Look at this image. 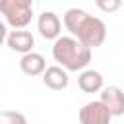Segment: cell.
<instances>
[{
    "mask_svg": "<svg viewBox=\"0 0 124 124\" xmlns=\"http://www.w3.org/2000/svg\"><path fill=\"white\" fill-rule=\"evenodd\" d=\"M64 25L76 39H79L89 48L101 46L105 43V39H107V25H105V21L99 19V17L89 16L85 10H79V8L66 10Z\"/></svg>",
    "mask_w": 124,
    "mask_h": 124,
    "instance_id": "cell-1",
    "label": "cell"
},
{
    "mask_svg": "<svg viewBox=\"0 0 124 124\" xmlns=\"http://www.w3.org/2000/svg\"><path fill=\"white\" fill-rule=\"evenodd\" d=\"M52 58L68 72H81L91 62V48L74 35L58 37L52 45Z\"/></svg>",
    "mask_w": 124,
    "mask_h": 124,
    "instance_id": "cell-2",
    "label": "cell"
},
{
    "mask_svg": "<svg viewBox=\"0 0 124 124\" xmlns=\"http://www.w3.org/2000/svg\"><path fill=\"white\" fill-rule=\"evenodd\" d=\"M0 12L14 29H25L33 17V0H0Z\"/></svg>",
    "mask_w": 124,
    "mask_h": 124,
    "instance_id": "cell-3",
    "label": "cell"
},
{
    "mask_svg": "<svg viewBox=\"0 0 124 124\" xmlns=\"http://www.w3.org/2000/svg\"><path fill=\"white\" fill-rule=\"evenodd\" d=\"M79 124H110L112 112L108 107L99 99V101H89L79 108Z\"/></svg>",
    "mask_w": 124,
    "mask_h": 124,
    "instance_id": "cell-4",
    "label": "cell"
},
{
    "mask_svg": "<svg viewBox=\"0 0 124 124\" xmlns=\"http://www.w3.org/2000/svg\"><path fill=\"white\" fill-rule=\"evenodd\" d=\"M37 29L41 33L43 39L46 41H56L60 37V29H62V21L54 12H43L37 19Z\"/></svg>",
    "mask_w": 124,
    "mask_h": 124,
    "instance_id": "cell-5",
    "label": "cell"
},
{
    "mask_svg": "<svg viewBox=\"0 0 124 124\" xmlns=\"http://www.w3.org/2000/svg\"><path fill=\"white\" fill-rule=\"evenodd\" d=\"M6 45L14 50V52H21V54H27L33 50V45H35V37L25 31V29H14L8 33L6 37Z\"/></svg>",
    "mask_w": 124,
    "mask_h": 124,
    "instance_id": "cell-6",
    "label": "cell"
},
{
    "mask_svg": "<svg viewBox=\"0 0 124 124\" xmlns=\"http://www.w3.org/2000/svg\"><path fill=\"white\" fill-rule=\"evenodd\" d=\"M43 83L52 89V91H62L68 87L70 78H68V70L62 66H48L43 74Z\"/></svg>",
    "mask_w": 124,
    "mask_h": 124,
    "instance_id": "cell-7",
    "label": "cell"
},
{
    "mask_svg": "<svg viewBox=\"0 0 124 124\" xmlns=\"http://www.w3.org/2000/svg\"><path fill=\"white\" fill-rule=\"evenodd\" d=\"M101 101L108 107V110L112 112V116H120L124 114V91L116 85H108L103 87L101 91Z\"/></svg>",
    "mask_w": 124,
    "mask_h": 124,
    "instance_id": "cell-8",
    "label": "cell"
},
{
    "mask_svg": "<svg viewBox=\"0 0 124 124\" xmlns=\"http://www.w3.org/2000/svg\"><path fill=\"white\" fill-rule=\"evenodd\" d=\"M19 70L25 74V76H43L45 70H46V60L43 54L39 52H27L21 56L19 60Z\"/></svg>",
    "mask_w": 124,
    "mask_h": 124,
    "instance_id": "cell-9",
    "label": "cell"
},
{
    "mask_svg": "<svg viewBox=\"0 0 124 124\" xmlns=\"http://www.w3.org/2000/svg\"><path fill=\"white\" fill-rule=\"evenodd\" d=\"M78 87L83 93H97L103 91L105 87V78L101 72L97 70H81L79 78H78Z\"/></svg>",
    "mask_w": 124,
    "mask_h": 124,
    "instance_id": "cell-10",
    "label": "cell"
},
{
    "mask_svg": "<svg viewBox=\"0 0 124 124\" xmlns=\"http://www.w3.org/2000/svg\"><path fill=\"white\" fill-rule=\"evenodd\" d=\"M0 124H27V118L19 110H2L0 112Z\"/></svg>",
    "mask_w": 124,
    "mask_h": 124,
    "instance_id": "cell-11",
    "label": "cell"
},
{
    "mask_svg": "<svg viewBox=\"0 0 124 124\" xmlns=\"http://www.w3.org/2000/svg\"><path fill=\"white\" fill-rule=\"evenodd\" d=\"M95 6L103 14H112L124 6V0H95Z\"/></svg>",
    "mask_w": 124,
    "mask_h": 124,
    "instance_id": "cell-12",
    "label": "cell"
}]
</instances>
